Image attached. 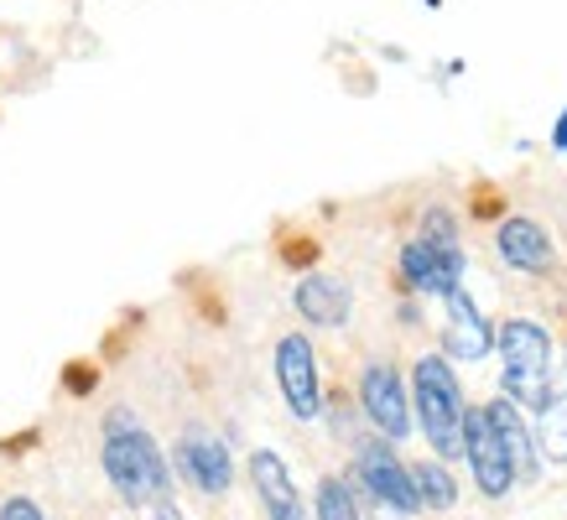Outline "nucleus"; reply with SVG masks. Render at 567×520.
<instances>
[{
    "mask_svg": "<svg viewBox=\"0 0 567 520\" xmlns=\"http://www.w3.org/2000/svg\"><path fill=\"white\" fill-rule=\"evenodd\" d=\"M104 479L115 485L125 505H156L167 500V489H173V468H167V453L156 448V437L141 427L136 416L115 406L110 422H104Z\"/></svg>",
    "mask_w": 567,
    "mask_h": 520,
    "instance_id": "nucleus-1",
    "label": "nucleus"
},
{
    "mask_svg": "<svg viewBox=\"0 0 567 520\" xmlns=\"http://www.w3.org/2000/svg\"><path fill=\"white\" fill-rule=\"evenodd\" d=\"M412 412L422 422V437L432 443L437 458H464V443H468V406H464V391H458V375L447 370L443 354H422L412 370Z\"/></svg>",
    "mask_w": 567,
    "mask_h": 520,
    "instance_id": "nucleus-2",
    "label": "nucleus"
},
{
    "mask_svg": "<svg viewBox=\"0 0 567 520\" xmlns=\"http://www.w3.org/2000/svg\"><path fill=\"white\" fill-rule=\"evenodd\" d=\"M499 360H505V396L516 401L520 412H547L551 406V339L532 318H511L499 323Z\"/></svg>",
    "mask_w": 567,
    "mask_h": 520,
    "instance_id": "nucleus-3",
    "label": "nucleus"
},
{
    "mask_svg": "<svg viewBox=\"0 0 567 520\" xmlns=\"http://www.w3.org/2000/svg\"><path fill=\"white\" fill-rule=\"evenodd\" d=\"M354 479L364 485L370 500L385 505V510H395V516H416V510H422L416 485H412V468L401 464V453H395L385 437L360 443V453H354Z\"/></svg>",
    "mask_w": 567,
    "mask_h": 520,
    "instance_id": "nucleus-4",
    "label": "nucleus"
},
{
    "mask_svg": "<svg viewBox=\"0 0 567 520\" xmlns=\"http://www.w3.org/2000/svg\"><path fill=\"white\" fill-rule=\"evenodd\" d=\"M360 406H364V416H370V427H375L385 443H401V437L412 433V401H406V385L395 375V364H385V360L364 364Z\"/></svg>",
    "mask_w": 567,
    "mask_h": 520,
    "instance_id": "nucleus-5",
    "label": "nucleus"
},
{
    "mask_svg": "<svg viewBox=\"0 0 567 520\" xmlns=\"http://www.w3.org/2000/svg\"><path fill=\"white\" fill-rule=\"evenodd\" d=\"M276 385L292 406L297 422H312L323 412V385H318V354H312L308 333H287L276 344Z\"/></svg>",
    "mask_w": 567,
    "mask_h": 520,
    "instance_id": "nucleus-6",
    "label": "nucleus"
},
{
    "mask_svg": "<svg viewBox=\"0 0 567 520\" xmlns=\"http://www.w3.org/2000/svg\"><path fill=\"white\" fill-rule=\"evenodd\" d=\"M464 458H468V468H474V485H480V495H489V500H505V495H511V485L520 479L484 406H468V443H464Z\"/></svg>",
    "mask_w": 567,
    "mask_h": 520,
    "instance_id": "nucleus-7",
    "label": "nucleus"
},
{
    "mask_svg": "<svg viewBox=\"0 0 567 520\" xmlns=\"http://www.w3.org/2000/svg\"><path fill=\"white\" fill-rule=\"evenodd\" d=\"M401 277H406L412 292H432V297L458 292V281H464V250L458 245L412 240L401 250Z\"/></svg>",
    "mask_w": 567,
    "mask_h": 520,
    "instance_id": "nucleus-8",
    "label": "nucleus"
},
{
    "mask_svg": "<svg viewBox=\"0 0 567 520\" xmlns=\"http://www.w3.org/2000/svg\"><path fill=\"white\" fill-rule=\"evenodd\" d=\"M177 468L188 474L193 489L208 495V500L229 495V479H235L229 448H224L214 433H204V427H188V433H183V443H177Z\"/></svg>",
    "mask_w": 567,
    "mask_h": 520,
    "instance_id": "nucleus-9",
    "label": "nucleus"
},
{
    "mask_svg": "<svg viewBox=\"0 0 567 520\" xmlns=\"http://www.w3.org/2000/svg\"><path fill=\"white\" fill-rule=\"evenodd\" d=\"M292 302L312 329H344L349 308H354V292H349L339 277H328V271H308V277L297 281Z\"/></svg>",
    "mask_w": 567,
    "mask_h": 520,
    "instance_id": "nucleus-10",
    "label": "nucleus"
},
{
    "mask_svg": "<svg viewBox=\"0 0 567 520\" xmlns=\"http://www.w3.org/2000/svg\"><path fill=\"white\" fill-rule=\"evenodd\" d=\"M447 329H443V344L453 360H484L489 349H495L499 333H489V323H484V312L474 308V297L458 287V292H447Z\"/></svg>",
    "mask_w": 567,
    "mask_h": 520,
    "instance_id": "nucleus-11",
    "label": "nucleus"
},
{
    "mask_svg": "<svg viewBox=\"0 0 567 520\" xmlns=\"http://www.w3.org/2000/svg\"><path fill=\"white\" fill-rule=\"evenodd\" d=\"M495 250L505 266H516V271H532V277H542V271H551V260H557V250H551V235L536 219H505V225L495 229Z\"/></svg>",
    "mask_w": 567,
    "mask_h": 520,
    "instance_id": "nucleus-12",
    "label": "nucleus"
},
{
    "mask_svg": "<svg viewBox=\"0 0 567 520\" xmlns=\"http://www.w3.org/2000/svg\"><path fill=\"white\" fill-rule=\"evenodd\" d=\"M250 485H256L260 505H266V520L302 516V500H297V485H292V474H287V464H281V453H271V448L250 453Z\"/></svg>",
    "mask_w": 567,
    "mask_h": 520,
    "instance_id": "nucleus-13",
    "label": "nucleus"
},
{
    "mask_svg": "<svg viewBox=\"0 0 567 520\" xmlns=\"http://www.w3.org/2000/svg\"><path fill=\"white\" fill-rule=\"evenodd\" d=\"M484 412H489V422H495V433H499V443H505V453H511L516 474L520 479H532L536 474V443H532V433H526V422H520V406L511 396H499V401H489Z\"/></svg>",
    "mask_w": 567,
    "mask_h": 520,
    "instance_id": "nucleus-14",
    "label": "nucleus"
},
{
    "mask_svg": "<svg viewBox=\"0 0 567 520\" xmlns=\"http://www.w3.org/2000/svg\"><path fill=\"white\" fill-rule=\"evenodd\" d=\"M412 485H416L422 510H453V505H458V485H453V474H447L443 458H422V464H412Z\"/></svg>",
    "mask_w": 567,
    "mask_h": 520,
    "instance_id": "nucleus-15",
    "label": "nucleus"
},
{
    "mask_svg": "<svg viewBox=\"0 0 567 520\" xmlns=\"http://www.w3.org/2000/svg\"><path fill=\"white\" fill-rule=\"evenodd\" d=\"M536 422H542V453H547L551 464H567V391H557L551 406Z\"/></svg>",
    "mask_w": 567,
    "mask_h": 520,
    "instance_id": "nucleus-16",
    "label": "nucleus"
},
{
    "mask_svg": "<svg viewBox=\"0 0 567 520\" xmlns=\"http://www.w3.org/2000/svg\"><path fill=\"white\" fill-rule=\"evenodd\" d=\"M312 505H318V520H360V505H354L349 485H344V479H333V474L318 485Z\"/></svg>",
    "mask_w": 567,
    "mask_h": 520,
    "instance_id": "nucleus-17",
    "label": "nucleus"
},
{
    "mask_svg": "<svg viewBox=\"0 0 567 520\" xmlns=\"http://www.w3.org/2000/svg\"><path fill=\"white\" fill-rule=\"evenodd\" d=\"M422 240H432V245H458V235H453V219H447L443 208H427V219H422Z\"/></svg>",
    "mask_w": 567,
    "mask_h": 520,
    "instance_id": "nucleus-18",
    "label": "nucleus"
},
{
    "mask_svg": "<svg viewBox=\"0 0 567 520\" xmlns=\"http://www.w3.org/2000/svg\"><path fill=\"white\" fill-rule=\"evenodd\" d=\"M0 520H42V510H37V500L17 495V500H6V505H0Z\"/></svg>",
    "mask_w": 567,
    "mask_h": 520,
    "instance_id": "nucleus-19",
    "label": "nucleus"
},
{
    "mask_svg": "<svg viewBox=\"0 0 567 520\" xmlns=\"http://www.w3.org/2000/svg\"><path fill=\"white\" fill-rule=\"evenodd\" d=\"M152 520H183V510H177L173 500H156L152 505Z\"/></svg>",
    "mask_w": 567,
    "mask_h": 520,
    "instance_id": "nucleus-20",
    "label": "nucleus"
},
{
    "mask_svg": "<svg viewBox=\"0 0 567 520\" xmlns=\"http://www.w3.org/2000/svg\"><path fill=\"white\" fill-rule=\"evenodd\" d=\"M551 146H557V152H567V110H563V121H557V131H551Z\"/></svg>",
    "mask_w": 567,
    "mask_h": 520,
    "instance_id": "nucleus-21",
    "label": "nucleus"
},
{
    "mask_svg": "<svg viewBox=\"0 0 567 520\" xmlns=\"http://www.w3.org/2000/svg\"><path fill=\"white\" fill-rule=\"evenodd\" d=\"M292 520H302V516H292Z\"/></svg>",
    "mask_w": 567,
    "mask_h": 520,
    "instance_id": "nucleus-22",
    "label": "nucleus"
}]
</instances>
